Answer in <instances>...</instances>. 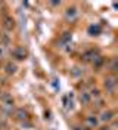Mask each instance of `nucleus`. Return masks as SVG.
<instances>
[{
	"instance_id": "6e6552de",
	"label": "nucleus",
	"mask_w": 118,
	"mask_h": 130,
	"mask_svg": "<svg viewBox=\"0 0 118 130\" xmlns=\"http://www.w3.org/2000/svg\"><path fill=\"white\" fill-rule=\"evenodd\" d=\"M89 123H90V124H94V126H96V123H97V121H96V118H89Z\"/></svg>"
},
{
	"instance_id": "f257e3e1",
	"label": "nucleus",
	"mask_w": 118,
	"mask_h": 130,
	"mask_svg": "<svg viewBox=\"0 0 118 130\" xmlns=\"http://www.w3.org/2000/svg\"><path fill=\"white\" fill-rule=\"evenodd\" d=\"M112 115H114V114L111 113V111H106V113L102 114V118H101V120H102V121H109V120L112 118Z\"/></svg>"
},
{
	"instance_id": "39448f33",
	"label": "nucleus",
	"mask_w": 118,
	"mask_h": 130,
	"mask_svg": "<svg viewBox=\"0 0 118 130\" xmlns=\"http://www.w3.org/2000/svg\"><path fill=\"white\" fill-rule=\"evenodd\" d=\"M15 55L18 56V59H24V55H25V53H22V50H21V49H18V50L15 52Z\"/></svg>"
},
{
	"instance_id": "423d86ee",
	"label": "nucleus",
	"mask_w": 118,
	"mask_h": 130,
	"mask_svg": "<svg viewBox=\"0 0 118 130\" xmlns=\"http://www.w3.org/2000/svg\"><path fill=\"white\" fill-rule=\"evenodd\" d=\"M67 15H68V18H69V16H74V15H75V9H68V13H67Z\"/></svg>"
},
{
	"instance_id": "f03ea898",
	"label": "nucleus",
	"mask_w": 118,
	"mask_h": 130,
	"mask_svg": "<svg viewBox=\"0 0 118 130\" xmlns=\"http://www.w3.org/2000/svg\"><path fill=\"white\" fill-rule=\"evenodd\" d=\"M105 86H106L109 90H114V87H115V80H114V78H109V80H106Z\"/></svg>"
},
{
	"instance_id": "7ed1b4c3",
	"label": "nucleus",
	"mask_w": 118,
	"mask_h": 130,
	"mask_svg": "<svg viewBox=\"0 0 118 130\" xmlns=\"http://www.w3.org/2000/svg\"><path fill=\"white\" fill-rule=\"evenodd\" d=\"M80 99H81L83 104H89V102H90V96H89V93H86V92H84V93H81Z\"/></svg>"
},
{
	"instance_id": "1a4fd4ad",
	"label": "nucleus",
	"mask_w": 118,
	"mask_h": 130,
	"mask_svg": "<svg viewBox=\"0 0 118 130\" xmlns=\"http://www.w3.org/2000/svg\"><path fill=\"white\" fill-rule=\"evenodd\" d=\"M0 56H2V49H0Z\"/></svg>"
},
{
	"instance_id": "0eeeda50",
	"label": "nucleus",
	"mask_w": 118,
	"mask_h": 130,
	"mask_svg": "<svg viewBox=\"0 0 118 130\" xmlns=\"http://www.w3.org/2000/svg\"><path fill=\"white\" fill-rule=\"evenodd\" d=\"M8 71L9 72H13L15 71V65H8Z\"/></svg>"
},
{
	"instance_id": "20e7f679",
	"label": "nucleus",
	"mask_w": 118,
	"mask_h": 130,
	"mask_svg": "<svg viewBox=\"0 0 118 130\" xmlns=\"http://www.w3.org/2000/svg\"><path fill=\"white\" fill-rule=\"evenodd\" d=\"M16 115H18V118H21V120H25V118H27V113H24L22 109H21V111H18Z\"/></svg>"
}]
</instances>
